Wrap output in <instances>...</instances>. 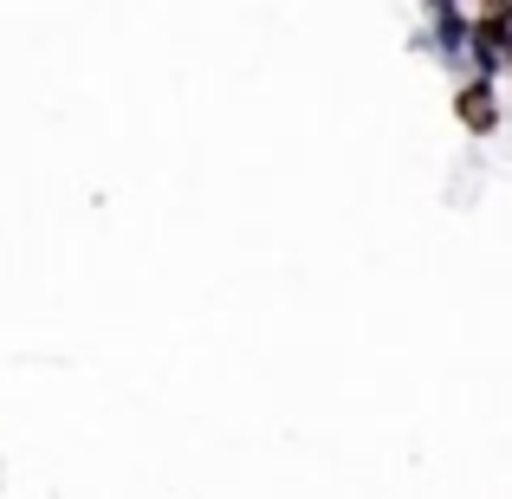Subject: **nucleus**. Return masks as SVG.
I'll return each mask as SVG.
<instances>
[{
    "mask_svg": "<svg viewBox=\"0 0 512 499\" xmlns=\"http://www.w3.org/2000/svg\"><path fill=\"white\" fill-rule=\"evenodd\" d=\"M474 59H480V72H500V65L512 59V7H480L474 13Z\"/></svg>",
    "mask_w": 512,
    "mask_h": 499,
    "instance_id": "obj_1",
    "label": "nucleus"
},
{
    "mask_svg": "<svg viewBox=\"0 0 512 499\" xmlns=\"http://www.w3.org/2000/svg\"><path fill=\"white\" fill-rule=\"evenodd\" d=\"M454 117H461L474 137H493L500 130V104H493V78H474V85L454 91Z\"/></svg>",
    "mask_w": 512,
    "mask_h": 499,
    "instance_id": "obj_2",
    "label": "nucleus"
}]
</instances>
